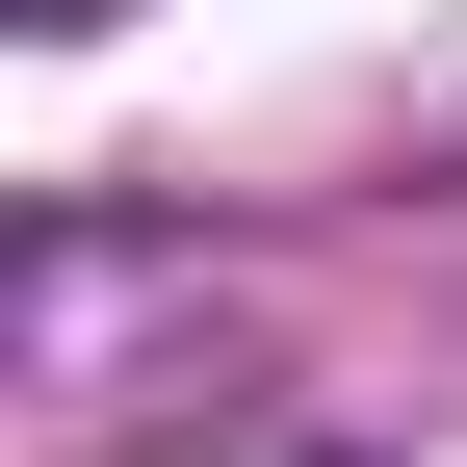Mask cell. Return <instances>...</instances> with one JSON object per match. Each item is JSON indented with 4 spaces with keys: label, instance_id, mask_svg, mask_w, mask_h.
I'll use <instances>...</instances> for the list:
<instances>
[{
    "label": "cell",
    "instance_id": "cell-1",
    "mask_svg": "<svg viewBox=\"0 0 467 467\" xmlns=\"http://www.w3.org/2000/svg\"><path fill=\"white\" fill-rule=\"evenodd\" d=\"M26 26H104V0H26Z\"/></svg>",
    "mask_w": 467,
    "mask_h": 467
}]
</instances>
